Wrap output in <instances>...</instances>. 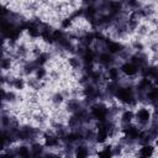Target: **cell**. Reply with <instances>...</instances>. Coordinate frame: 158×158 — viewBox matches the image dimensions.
Here are the masks:
<instances>
[]
</instances>
